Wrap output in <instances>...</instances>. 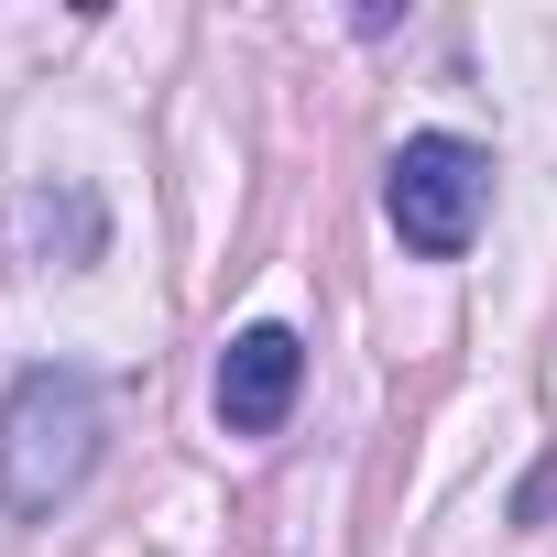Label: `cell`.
<instances>
[{"label": "cell", "instance_id": "cell-4", "mask_svg": "<svg viewBox=\"0 0 557 557\" xmlns=\"http://www.w3.org/2000/svg\"><path fill=\"white\" fill-rule=\"evenodd\" d=\"M23 240H34L45 262H55V240H66V262H88V251H99V197H88V186H66V197L34 186V197H23Z\"/></svg>", "mask_w": 557, "mask_h": 557}, {"label": "cell", "instance_id": "cell-2", "mask_svg": "<svg viewBox=\"0 0 557 557\" xmlns=\"http://www.w3.org/2000/svg\"><path fill=\"white\" fill-rule=\"evenodd\" d=\"M383 208H394L405 251L448 262V251H470V230H481V208H492V153L459 143V132H416V143L394 153V175H383Z\"/></svg>", "mask_w": 557, "mask_h": 557}, {"label": "cell", "instance_id": "cell-3", "mask_svg": "<svg viewBox=\"0 0 557 557\" xmlns=\"http://www.w3.org/2000/svg\"><path fill=\"white\" fill-rule=\"evenodd\" d=\"M296 383H307L296 329H240V339L219 350V426H230V437H273V426L296 416Z\"/></svg>", "mask_w": 557, "mask_h": 557}, {"label": "cell", "instance_id": "cell-1", "mask_svg": "<svg viewBox=\"0 0 557 557\" xmlns=\"http://www.w3.org/2000/svg\"><path fill=\"white\" fill-rule=\"evenodd\" d=\"M99 459V383L45 361L0 405V513H55Z\"/></svg>", "mask_w": 557, "mask_h": 557}]
</instances>
